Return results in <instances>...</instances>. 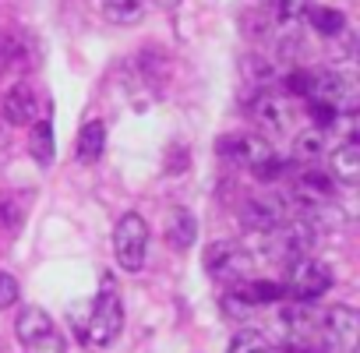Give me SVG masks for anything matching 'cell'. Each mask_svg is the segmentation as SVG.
<instances>
[{
  "label": "cell",
  "instance_id": "6da1fadb",
  "mask_svg": "<svg viewBox=\"0 0 360 353\" xmlns=\"http://www.w3.org/2000/svg\"><path fill=\"white\" fill-rule=\"evenodd\" d=\"M216 152L237 166H248L258 181H276V176L283 173V162L276 159L272 145L258 134H226L216 141Z\"/></svg>",
  "mask_w": 360,
  "mask_h": 353
},
{
  "label": "cell",
  "instance_id": "7a4b0ae2",
  "mask_svg": "<svg viewBox=\"0 0 360 353\" xmlns=\"http://www.w3.org/2000/svg\"><path fill=\"white\" fill-rule=\"evenodd\" d=\"M124 328V304H120V293L113 286V279H103V293L96 297L92 311H89V321L82 325V339L89 346H110Z\"/></svg>",
  "mask_w": 360,
  "mask_h": 353
},
{
  "label": "cell",
  "instance_id": "3957f363",
  "mask_svg": "<svg viewBox=\"0 0 360 353\" xmlns=\"http://www.w3.org/2000/svg\"><path fill=\"white\" fill-rule=\"evenodd\" d=\"M293 202H297V212L304 223H332L339 219V205H335V184L332 176H321V173H304L297 188H293Z\"/></svg>",
  "mask_w": 360,
  "mask_h": 353
},
{
  "label": "cell",
  "instance_id": "277c9868",
  "mask_svg": "<svg viewBox=\"0 0 360 353\" xmlns=\"http://www.w3.org/2000/svg\"><path fill=\"white\" fill-rule=\"evenodd\" d=\"M15 335H18V342H22L29 353H64V335H60V328H57L53 318H50L43 307H36V304L22 307V314H18V321H15Z\"/></svg>",
  "mask_w": 360,
  "mask_h": 353
},
{
  "label": "cell",
  "instance_id": "5b68a950",
  "mask_svg": "<svg viewBox=\"0 0 360 353\" xmlns=\"http://www.w3.org/2000/svg\"><path fill=\"white\" fill-rule=\"evenodd\" d=\"M311 244H314V226L304 223V219H283L279 226H272V230L265 233V251H269V258L286 262V265L297 262V258H307Z\"/></svg>",
  "mask_w": 360,
  "mask_h": 353
},
{
  "label": "cell",
  "instance_id": "8992f818",
  "mask_svg": "<svg viewBox=\"0 0 360 353\" xmlns=\"http://www.w3.org/2000/svg\"><path fill=\"white\" fill-rule=\"evenodd\" d=\"M328 286H332V269L325 262H318V258H297V262H290V272H286L283 290L293 300L311 304L321 293H328Z\"/></svg>",
  "mask_w": 360,
  "mask_h": 353
},
{
  "label": "cell",
  "instance_id": "52a82bcc",
  "mask_svg": "<svg viewBox=\"0 0 360 353\" xmlns=\"http://www.w3.org/2000/svg\"><path fill=\"white\" fill-rule=\"evenodd\" d=\"M205 269L216 283L240 286L251 279V255H248V248H240L233 240H219L205 251Z\"/></svg>",
  "mask_w": 360,
  "mask_h": 353
},
{
  "label": "cell",
  "instance_id": "ba28073f",
  "mask_svg": "<svg viewBox=\"0 0 360 353\" xmlns=\"http://www.w3.org/2000/svg\"><path fill=\"white\" fill-rule=\"evenodd\" d=\"M113 251H117L120 269H127V272H138V269L145 265V251H148V223H145L138 212L120 216V223H117V230H113Z\"/></svg>",
  "mask_w": 360,
  "mask_h": 353
},
{
  "label": "cell",
  "instance_id": "9c48e42d",
  "mask_svg": "<svg viewBox=\"0 0 360 353\" xmlns=\"http://www.w3.org/2000/svg\"><path fill=\"white\" fill-rule=\"evenodd\" d=\"M251 120L258 124V127H265V131H286L290 124H293V106H290V99L283 96V92H272V89H262L255 99H251Z\"/></svg>",
  "mask_w": 360,
  "mask_h": 353
},
{
  "label": "cell",
  "instance_id": "30bf717a",
  "mask_svg": "<svg viewBox=\"0 0 360 353\" xmlns=\"http://www.w3.org/2000/svg\"><path fill=\"white\" fill-rule=\"evenodd\" d=\"M283 219H286V202L276 191H265V195H255V198L244 202V223L258 233H269Z\"/></svg>",
  "mask_w": 360,
  "mask_h": 353
},
{
  "label": "cell",
  "instance_id": "8fae6325",
  "mask_svg": "<svg viewBox=\"0 0 360 353\" xmlns=\"http://www.w3.org/2000/svg\"><path fill=\"white\" fill-rule=\"evenodd\" d=\"M325 332H328V342L339 353H353L356 349V335H360V314L353 307H346V304H335L325 314Z\"/></svg>",
  "mask_w": 360,
  "mask_h": 353
},
{
  "label": "cell",
  "instance_id": "7c38bea8",
  "mask_svg": "<svg viewBox=\"0 0 360 353\" xmlns=\"http://www.w3.org/2000/svg\"><path fill=\"white\" fill-rule=\"evenodd\" d=\"M4 120L8 124H15V127H25V124H32L36 120V113H39V99H36V89L32 85H25V82H18V85H11L8 89V96H4Z\"/></svg>",
  "mask_w": 360,
  "mask_h": 353
},
{
  "label": "cell",
  "instance_id": "4fadbf2b",
  "mask_svg": "<svg viewBox=\"0 0 360 353\" xmlns=\"http://www.w3.org/2000/svg\"><path fill=\"white\" fill-rule=\"evenodd\" d=\"M328 166H332V181L335 184H346L353 188L360 181V141L356 138H346L332 148L328 155Z\"/></svg>",
  "mask_w": 360,
  "mask_h": 353
},
{
  "label": "cell",
  "instance_id": "5bb4252c",
  "mask_svg": "<svg viewBox=\"0 0 360 353\" xmlns=\"http://www.w3.org/2000/svg\"><path fill=\"white\" fill-rule=\"evenodd\" d=\"M162 233H166V244H169L173 251H188V248L195 244V237H198V223H195V216H191L188 209L173 205V209H166V226H162Z\"/></svg>",
  "mask_w": 360,
  "mask_h": 353
},
{
  "label": "cell",
  "instance_id": "9a60e30c",
  "mask_svg": "<svg viewBox=\"0 0 360 353\" xmlns=\"http://www.w3.org/2000/svg\"><path fill=\"white\" fill-rule=\"evenodd\" d=\"M106 148V124L103 120H89L82 131H78V141H75V152H78V162L92 166Z\"/></svg>",
  "mask_w": 360,
  "mask_h": 353
},
{
  "label": "cell",
  "instance_id": "2e32d148",
  "mask_svg": "<svg viewBox=\"0 0 360 353\" xmlns=\"http://www.w3.org/2000/svg\"><path fill=\"white\" fill-rule=\"evenodd\" d=\"M29 152L39 166H50L57 155V141H53V124L50 120H32L29 127Z\"/></svg>",
  "mask_w": 360,
  "mask_h": 353
},
{
  "label": "cell",
  "instance_id": "e0dca14e",
  "mask_svg": "<svg viewBox=\"0 0 360 353\" xmlns=\"http://www.w3.org/2000/svg\"><path fill=\"white\" fill-rule=\"evenodd\" d=\"M325 148H328V134H325V127H304L297 138H293V159L297 162H314V159H321L325 155Z\"/></svg>",
  "mask_w": 360,
  "mask_h": 353
},
{
  "label": "cell",
  "instance_id": "ac0fdd59",
  "mask_svg": "<svg viewBox=\"0 0 360 353\" xmlns=\"http://www.w3.org/2000/svg\"><path fill=\"white\" fill-rule=\"evenodd\" d=\"M304 18H307L311 29H314L318 36H325V39H335V36L346 32V18H342V11H335V8H307Z\"/></svg>",
  "mask_w": 360,
  "mask_h": 353
},
{
  "label": "cell",
  "instance_id": "d6986e66",
  "mask_svg": "<svg viewBox=\"0 0 360 353\" xmlns=\"http://www.w3.org/2000/svg\"><path fill=\"white\" fill-rule=\"evenodd\" d=\"M307 11V0H269V18L279 29H293Z\"/></svg>",
  "mask_w": 360,
  "mask_h": 353
},
{
  "label": "cell",
  "instance_id": "ffe728a7",
  "mask_svg": "<svg viewBox=\"0 0 360 353\" xmlns=\"http://www.w3.org/2000/svg\"><path fill=\"white\" fill-rule=\"evenodd\" d=\"M219 307H223V314H226L230 321H248V318L255 314V307H258V304L244 293V286H230V290H226V297L219 300Z\"/></svg>",
  "mask_w": 360,
  "mask_h": 353
},
{
  "label": "cell",
  "instance_id": "44dd1931",
  "mask_svg": "<svg viewBox=\"0 0 360 353\" xmlns=\"http://www.w3.org/2000/svg\"><path fill=\"white\" fill-rule=\"evenodd\" d=\"M226 353H283V349H276L258 328H240V332L230 339Z\"/></svg>",
  "mask_w": 360,
  "mask_h": 353
},
{
  "label": "cell",
  "instance_id": "7402d4cb",
  "mask_svg": "<svg viewBox=\"0 0 360 353\" xmlns=\"http://www.w3.org/2000/svg\"><path fill=\"white\" fill-rule=\"evenodd\" d=\"M103 15L117 25H131L141 18V0H103Z\"/></svg>",
  "mask_w": 360,
  "mask_h": 353
},
{
  "label": "cell",
  "instance_id": "603a6c76",
  "mask_svg": "<svg viewBox=\"0 0 360 353\" xmlns=\"http://www.w3.org/2000/svg\"><path fill=\"white\" fill-rule=\"evenodd\" d=\"M244 286V293L255 300V304H276V300H283V283H272V279H248V283H240Z\"/></svg>",
  "mask_w": 360,
  "mask_h": 353
},
{
  "label": "cell",
  "instance_id": "cb8c5ba5",
  "mask_svg": "<svg viewBox=\"0 0 360 353\" xmlns=\"http://www.w3.org/2000/svg\"><path fill=\"white\" fill-rule=\"evenodd\" d=\"M18 297H22L18 279H15V276H8V272H0V311H4V307H15V304H18Z\"/></svg>",
  "mask_w": 360,
  "mask_h": 353
},
{
  "label": "cell",
  "instance_id": "d4e9b609",
  "mask_svg": "<svg viewBox=\"0 0 360 353\" xmlns=\"http://www.w3.org/2000/svg\"><path fill=\"white\" fill-rule=\"evenodd\" d=\"M15 223H22V212L11 202H0V226H15Z\"/></svg>",
  "mask_w": 360,
  "mask_h": 353
},
{
  "label": "cell",
  "instance_id": "484cf974",
  "mask_svg": "<svg viewBox=\"0 0 360 353\" xmlns=\"http://www.w3.org/2000/svg\"><path fill=\"white\" fill-rule=\"evenodd\" d=\"M155 4H159V8H166V11H169V8H176V4H180V0H155Z\"/></svg>",
  "mask_w": 360,
  "mask_h": 353
}]
</instances>
